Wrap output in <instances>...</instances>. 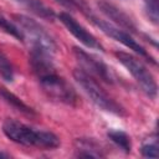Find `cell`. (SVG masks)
<instances>
[{
  "label": "cell",
  "instance_id": "6da1fadb",
  "mask_svg": "<svg viewBox=\"0 0 159 159\" xmlns=\"http://www.w3.org/2000/svg\"><path fill=\"white\" fill-rule=\"evenodd\" d=\"M2 132L11 142L26 147L56 149L61 144L60 138L55 133L35 129L15 119H6L2 123Z\"/></svg>",
  "mask_w": 159,
  "mask_h": 159
},
{
  "label": "cell",
  "instance_id": "7a4b0ae2",
  "mask_svg": "<svg viewBox=\"0 0 159 159\" xmlns=\"http://www.w3.org/2000/svg\"><path fill=\"white\" fill-rule=\"evenodd\" d=\"M73 78L87 94V97L92 101V103L96 104L99 109L119 117L127 116L125 109L103 89V87L97 82L94 77L84 72L82 68H76L73 71Z\"/></svg>",
  "mask_w": 159,
  "mask_h": 159
},
{
  "label": "cell",
  "instance_id": "3957f363",
  "mask_svg": "<svg viewBox=\"0 0 159 159\" xmlns=\"http://www.w3.org/2000/svg\"><path fill=\"white\" fill-rule=\"evenodd\" d=\"M117 60L127 68V71L133 76V78L137 81L142 91L152 99L157 98L158 94V84L155 82L154 76L148 70V67L135 56L132 53L124 52V51H117L114 53Z\"/></svg>",
  "mask_w": 159,
  "mask_h": 159
},
{
  "label": "cell",
  "instance_id": "277c9868",
  "mask_svg": "<svg viewBox=\"0 0 159 159\" xmlns=\"http://www.w3.org/2000/svg\"><path fill=\"white\" fill-rule=\"evenodd\" d=\"M12 20L22 32L24 41H29L31 47H41L55 53L56 51L55 40L37 21L21 14L12 15Z\"/></svg>",
  "mask_w": 159,
  "mask_h": 159
},
{
  "label": "cell",
  "instance_id": "5b68a950",
  "mask_svg": "<svg viewBox=\"0 0 159 159\" xmlns=\"http://www.w3.org/2000/svg\"><path fill=\"white\" fill-rule=\"evenodd\" d=\"M39 82L48 98L68 106L77 104L78 96L76 91L65 78L58 76L57 72H52L45 77L39 78Z\"/></svg>",
  "mask_w": 159,
  "mask_h": 159
},
{
  "label": "cell",
  "instance_id": "8992f818",
  "mask_svg": "<svg viewBox=\"0 0 159 159\" xmlns=\"http://www.w3.org/2000/svg\"><path fill=\"white\" fill-rule=\"evenodd\" d=\"M86 16H87L103 34H106V35L109 36L111 39H113V40H116V41H118V42H120L122 45H124V46L128 47L129 50H133L135 53H138L139 56L144 57L145 60H148V61L155 63L154 58L147 52V50H145L139 42H137V41L132 37V35H130L129 32H127L125 30H123V29L116 26V25L112 24V22H108V21H104V20L97 17L96 15L91 14L89 11L86 14Z\"/></svg>",
  "mask_w": 159,
  "mask_h": 159
},
{
  "label": "cell",
  "instance_id": "52a82bcc",
  "mask_svg": "<svg viewBox=\"0 0 159 159\" xmlns=\"http://www.w3.org/2000/svg\"><path fill=\"white\" fill-rule=\"evenodd\" d=\"M73 55L80 63V68H82L84 72H87L96 80H101L106 83H114V73L101 58L92 53H88L80 47H73Z\"/></svg>",
  "mask_w": 159,
  "mask_h": 159
},
{
  "label": "cell",
  "instance_id": "ba28073f",
  "mask_svg": "<svg viewBox=\"0 0 159 159\" xmlns=\"http://www.w3.org/2000/svg\"><path fill=\"white\" fill-rule=\"evenodd\" d=\"M60 21L63 24V26L81 42L83 43L86 47L92 48V50H99L103 51V46L101 45V42L82 25L80 24L72 15H70L68 12H60L58 15Z\"/></svg>",
  "mask_w": 159,
  "mask_h": 159
},
{
  "label": "cell",
  "instance_id": "9c48e42d",
  "mask_svg": "<svg viewBox=\"0 0 159 159\" xmlns=\"http://www.w3.org/2000/svg\"><path fill=\"white\" fill-rule=\"evenodd\" d=\"M97 6L103 15H106L109 20H112L114 22L116 26L125 30L129 34H137L138 32V27L134 24L133 19L127 12H124L122 9L116 6L114 4L106 1V0H99V1H97Z\"/></svg>",
  "mask_w": 159,
  "mask_h": 159
},
{
  "label": "cell",
  "instance_id": "30bf717a",
  "mask_svg": "<svg viewBox=\"0 0 159 159\" xmlns=\"http://www.w3.org/2000/svg\"><path fill=\"white\" fill-rule=\"evenodd\" d=\"M53 53L41 48V47H31L30 55H29V62L30 67L34 72V75L39 78L45 77L52 72H56L55 65H53Z\"/></svg>",
  "mask_w": 159,
  "mask_h": 159
},
{
  "label": "cell",
  "instance_id": "8fae6325",
  "mask_svg": "<svg viewBox=\"0 0 159 159\" xmlns=\"http://www.w3.org/2000/svg\"><path fill=\"white\" fill-rule=\"evenodd\" d=\"M76 157L78 158H102L104 157V149L93 138H78L76 140Z\"/></svg>",
  "mask_w": 159,
  "mask_h": 159
},
{
  "label": "cell",
  "instance_id": "7c38bea8",
  "mask_svg": "<svg viewBox=\"0 0 159 159\" xmlns=\"http://www.w3.org/2000/svg\"><path fill=\"white\" fill-rule=\"evenodd\" d=\"M16 4L30 11L31 14L36 15L37 17H41L47 21H52L56 17L55 11L47 6L42 0H14Z\"/></svg>",
  "mask_w": 159,
  "mask_h": 159
},
{
  "label": "cell",
  "instance_id": "4fadbf2b",
  "mask_svg": "<svg viewBox=\"0 0 159 159\" xmlns=\"http://www.w3.org/2000/svg\"><path fill=\"white\" fill-rule=\"evenodd\" d=\"M0 97L2 98L4 102H6L10 107H12L14 109H16L17 112L25 114V116H36V112L30 107L27 106L21 98H19L16 94H14L12 92H10L9 89H6L5 87H0Z\"/></svg>",
  "mask_w": 159,
  "mask_h": 159
},
{
  "label": "cell",
  "instance_id": "5bb4252c",
  "mask_svg": "<svg viewBox=\"0 0 159 159\" xmlns=\"http://www.w3.org/2000/svg\"><path fill=\"white\" fill-rule=\"evenodd\" d=\"M107 137L111 142H113L120 150H123L124 153H130L132 150V142H130V137L123 132V130H108Z\"/></svg>",
  "mask_w": 159,
  "mask_h": 159
},
{
  "label": "cell",
  "instance_id": "9a60e30c",
  "mask_svg": "<svg viewBox=\"0 0 159 159\" xmlns=\"http://www.w3.org/2000/svg\"><path fill=\"white\" fill-rule=\"evenodd\" d=\"M0 30L6 32L7 35L15 37L17 41H24V35L20 31L19 26L15 24V21L14 20H9L7 17H5L1 14H0Z\"/></svg>",
  "mask_w": 159,
  "mask_h": 159
},
{
  "label": "cell",
  "instance_id": "2e32d148",
  "mask_svg": "<svg viewBox=\"0 0 159 159\" xmlns=\"http://www.w3.org/2000/svg\"><path fill=\"white\" fill-rule=\"evenodd\" d=\"M0 77L6 82H12L14 80L12 65L1 51H0Z\"/></svg>",
  "mask_w": 159,
  "mask_h": 159
},
{
  "label": "cell",
  "instance_id": "e0dca14e",
  "mask_svg": "<svg viewBox=\"0 0 159 159\" xmlns=\"http://www.w3.org/2000/svg\"><path fill=\"white\" fill-rule=\"evenodd\" d=\"M140 153L145 158H158V139L157 135L150 137L140 148Z\"/></svg>",
  "mask_w": 159,
  "mask_h": 159
},
{
  "label": "cell",
  "instance_id": "ac0fdd59",
  "mask_svg": "<svg viewBox=\"0 0 159 159\" xmlns=\"http://www.w3.org/2000/svg\"><path fill=\"white\" fill-rule=\"evenodd\" d=\"M143 2H144V10H145L147 17L154 25H158V22H159V5H158V0H143Z\"/></svg>",
  "mask_w": 159,
  "mask_h": 159
},
{
  "label": "cell",
  "instance_id": "d6986e66",
  "mask_svg": "<svg viewBox=\"0 0 159 159\" xmlns=\"http://www.w3.org/2000/svg\"><path fill=\"white\" fill-rule=\"evenodd\" d=\"M58 4H61L62 6L67 7V9H71V10H81L83 11L84 14H87L89 10L87 7V4L84 0H56Z\"/></svg>",
  "mask_w": 159,
  "mask_h": 159
},
{
  "label": "cell",
  "instance_id": "ffe728a7",
  "mask_svg": "<svg viewBox=\"0 0 159 159\" xmlns=\"http://www.w3.org/2000/svg\"><path fill=\"white\" fill-rule=\"evenodd\" d=\"M9 157H10L9 154H6L4 152H0V158H9Z\"/></svg>",
  "mask_w": 159,
  "mask_h": 159
}]
</instances>
